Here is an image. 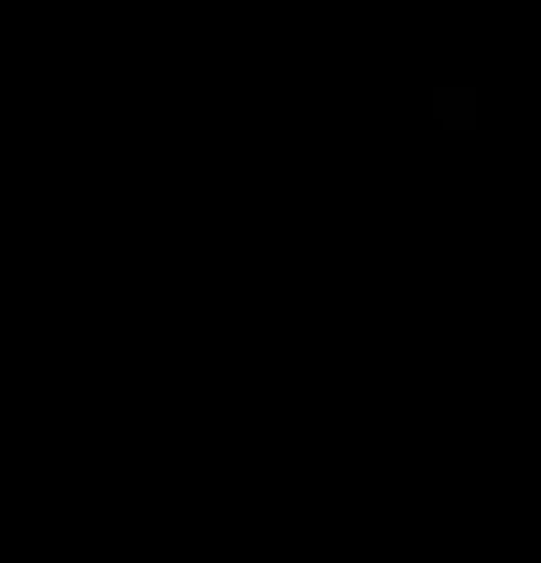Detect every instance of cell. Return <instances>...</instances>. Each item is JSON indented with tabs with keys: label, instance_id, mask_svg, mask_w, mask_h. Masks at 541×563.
Returning a JSON list of instances; mask_svg holds the SVG:
<instances>
[{
	"label": "cell",
	"instance_id": "6da1fadb",
	"mask_svg": "<svg viewBox=\"0 0 541 563\" xmlns=\"http://www.w3.org/2000/svg\"><path fill=\"white\" fill-rule=\"evenodd\" d=\"M433 131H476V87H466V76L433 87Z\"/></svg>",
	"mask_w": 541,
	"mask_h": 563
}]
</instances>
